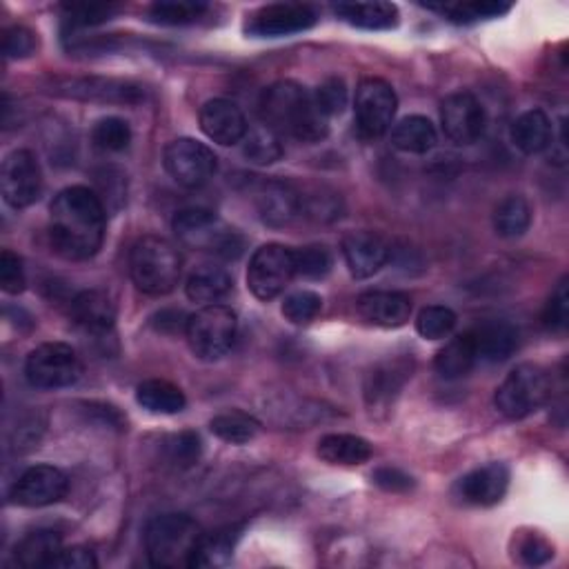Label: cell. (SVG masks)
I'll return each instance as SVG.
<instances>
[{"label": "cell", "mask_w": 569, "mask_h": 569, "mask_svg": "<svg viewBox=\"0 0 569 569\" xmlns=\"http://www.w3.org/2000/svg\"><path fill=\"white\" fill-rule=\"evenodd\" d=\"M108 212L100 196L83 185L59 191L49 210V240L70 261H87L106 238Z\"/></svg>", "instance_id": "1"}, {"label": "cell", "mask_w": 569, "mask_h": 569, "mask_svg": "<svg viewBox=\"0 0 569 569\" xmlns=\"http://www.w3.org/2000/svg\"><path fill=\"white\" fill-rule=\"evenodd\" d=\"M265 125L298 143H321L330 132V119L321 112L314 91L294 81L274 83L261 102Z\"/></svg>", "instance_id": "2"}, {"label": "cell", "mask_w": 569, "mask_h": 569, "mask_svg": "<svg viewBox=\"0 0 569 569\" xmlns=\"http://www.w3.org/2000/svg\"><path fill=\"white\" fill-rule=\"evenodd\" d=\"M202 532L187 514H163L145 530V552L153 567H191Z\"/></svg>", "instance_id": "3"}, {"label": "cell", "mask_w": 569, "mask_h": 569, "mask_svg": "<svg viewBox=\"0 0 569 569\" xmlns=\"http://www.w3.org/2000/svg\"><path fill=\"white\" fill-rule=\"evenodd\" d=\"M129 274L140 292L149 296H165L174 292L181 281V251L168 238L143 236L132 247Z\"/></svg>", "instance_id": "4"}, {"label": "cell", "mask_w": 569, "mask_h": 569, "mask_svg": "<svg viewBox=\"0 0 569 569\" xmlns=\"http://www.w3.org/2000/svg\"><path fill=\"white\" fill-rule=\"evenodd\" d=\"M174 232L183 245L200 251H210L225 261L238 258L243 253V236L227 227L214 212L202 207H189L181 210L174 219Z\"/></svg>", "instance_id": "5"}, {"label": "cell", "mask_w": 569, "mask_h": 569, "mask_svg": "<svg viewBox=\"0 0 569 569\" xmlns=\"http://www.w3.org/2000/svg\"><path fill=\"white\" fill-rule=\"evenodd\" d=\"M236 332H238L236 312L219 302L205 305L202 309H198L196 314L187 319V327H185L187 343L200 360L223 358L232 349L236 341Z\"/></svg>", "instance_id": "6"}, {"label": "cell", "mask_w": 569, "mask_h": 569, "mask_svg": "<svg viewBox=\"0 0 569 569\" xmlns=\"http://www.w3.org/2000/svg\"><path fill=\"white\" fill-rule=\"evenodd\" d=\"M552 394L549 376L534 363H523L507 374L496 389V409L509 421H521L534 413Z\"/></svg>", "instance_id": "7"}, {"label": "cell", "mask_w": 569, "mask_h": 569, "mask_svg": "<svg viewBox=\"0 0 569 569\" xmlns=\"http://www.w3.org/2000/svg\"><path fill=\"white\" fill-rule=\"evenodd\" d=\"M83 363L72 345L45 343L36 347L25 363V376L29 385L38 389H63L78 383Z\"/></svg>", "instance_id": "8"}, {"label": "cell", "mask_w": 569, "mask_h": 569, "mask_svg": "<svg viewBox=\"0 0 569 569\" xmlns=\"http://www.w3.org/2000/svg\"><path fill=\"white\" fill-rule=\"evenodd\" d=\"M396 108H398V98L389 83L381 78L360 81L356 89V102H354L358 134L368 140L381 138L392 127Z\"/></svg>", "instance_id": "9"}, {"label": "cell", "mask_w": 569, "mask_h": 569, "mask_svg": "<svg viewBox=\"0 0 569 569\" xmlns=\"http://www.w3.org/2000/svg\"><path fill=\"white\" fill-rule=\"evenodd\" d=\"M296 276L294 249L270 243L256 249L247 270V285L258 300L276 298Z\"/></svg>", "instance_id": "10"}, {"label": "cell", "mask_w": 569, "mask_h": 569, "mask_svg": "<svg viewBox=\"0 0 569 569\" xmlns=\"http://www.w3.org/2000/svg\"><path fill=\"white\" fill-rule=\"evenodd\" d=\"M168 174L187 189H198L210 183L219 170L217 153L194 140V138H176L165 147L163 157Z\"/></svg>", "instance_id": "11"}, {"label": "cell", "mask_w": 569, "mask_h": 569, "mask_svg": "<svg viewBox=\"0 0 569 569\" xmlns=\"http://www.w3.org/2000/svg\"><path fill=\"white\" fill-rule=\"evenodd\" d=\"M51 91L63 98L89 100V102H112V106H138L145 100V89L129 81L116 78H54Z\"/></svg>", "instance_id": "12"}, {"label": "cell", "mask_w": 569, "mask_h": 569, "mask_svg": "<svg viewBox=\"0 0 569 569\" xmlns=\"http://www.w3.org/2000/svg\"><path fill=\"white\" fill-rule=\"evenodd\" d=\"M0 189L3 198L14 210H25L42 194V172L29 149H16L8 153L0 170Z\"/></svg>", "instance_id": "13"}, {"label": "cell", "mask_w": 569, "mask_h": 569, "mask_svg": "<svg viewBox=\"0 0 569 569\" xmlns=\"http://www.w3.org/2000/svg\"><path fill=\"white\" fill-rule=\"evenodd\" d=\"M314 8L302 3H276L251 14L245 25V32L253 38H281L300 34L309 27H314Z\"/></svg>", "instance_id": "14"}, {"label": "cell", "mask_w": 569, "mask_h": 569, "mask_svg": "<svg viewBox=\"0 0 569 569\" xmlns=\"http://www.w3.org/2000/svg\"><path fill=\"white\" fill-rule=\"evenodd\" d=\"M441 123L452 143L472 145L485 132V110L474 94L456 91L443 100Z\"/></svg>", "instance_id": "15"}, {"label": "cell", "mask_w": 569, "mask_h": 569, "mask_svg": "<svg viewBox=\"0 0 569 569\" xmlns=\"http://www.w3.org/2000/svg\"><path fill=\"white\" fill-rule=\"evenodd\" d=\"M70 481L54 465H36L25 470L12 485L10 498L21 507H47L65 498Z\"/></svg>", "instance_id": "16"}, {"label": "cell", "mask_w": 569, "mask_h": 569, "mask_svg": "<svg viewBox=\"0 0 569 569\" xmlns=\"http://www.w3.org/2000/svg\"><path fill=\"white\" fill-rule=\"evenodd\" d=\"M411 370H413V363L407 356L381 360L379 366H374L370 370V374L366 376L363 392H366V403L372 413L387 411L394 405V400L398 398L407 379L411 376Z\"/></svg>", "instance_id": "17"}, {"label": "cell", "mask_w": 569, "mask_h": 569, "mask_svg": "<svg viewBox=\"0 0 569 569\" xmlns=\"http://www.w3.org/2000/svg\"><path fill=\"white\" fill-rule=\"evenodd\" d=\"M200 129L205 136L219 145L243 143L249 125L243 110L227 98L207 100L200 110Z\"/></svg>", "instance_id": "18"}, {"label": "cell", "mask_w": 569, "mask_h": 569, "mask_svg": "<svg viewBox=\"0 0 569 569\" xmlns=\"http://www.w3.org/2000/svg\"><path fill=\"white\" fill-rule=\"evenodd\" d=\"M343 256L354 279H370L385 268L389 245L374 232H351L343 238Z\"/></svg>", "instance_id": "19"}, {"label": "cell", "mask_w": 569, "mask_h": 569, "mask_svg": "<svg viewBox=\"0 0 569 569\" xmlns=\"http://www.w3.org/2000/svg\"><path fill=\"white\" fill-rule=\"evenodd\" d=\"M509 487V470L503 462H487L483 468L465 474L458 485L456 494L462 503L477 507H492L503 500Z\"/></svg>", "instance_id": "20"}, {"label": "cell", "mask_w": 569, "mask_h": 569, "mask_svg": "<svg viewBox=\"0 0 569 569\" xmlns=\"http://www.w3.org/2000/svg\"><path fill=\"white\" fill-rule=\"evenodd\" d=\"M256 210L270 227H287L302 214V196L283 181H268L256 191Z\"/></svg>", "instance_id": "21"}, {"label": "cell", "mask_w": 569, "mask_h": 569, "mask_svg": "<svg viewBox=\"0 0 569 569\" xmlns=\"http://www.w3.org/2000/svg\"><path fill=\"white\" fill-rule=\"evenodd\" d=\"M356 307L360 317L379 327H400L411 317V298L403 292H366Z\"/></svg>", "instance_id": "22"}, {"label": "cell", "mask_w": 569, "mask_h": 569, "mask_svg": "<svg viewBox=\"0 0 569 569\" xmlns=\"http://www.w3.org/2000/svg\"><path fill=\"white\" fill-rule=\"evenodd\" d=\"M72 319L89 334H106L116 323V305L100 289H85L72 298Z\"/></svg>", "instance_id": "23"}, {"label": "cell", "mask_w": 569, "mask_h": 569, "mask_svg": "<svg viewBox=\"0 0 569 569\" xmlns=\"http://www.w3.org/2000/svg\"><path fill=\"white\" fill-rule=\"evenodd\" d=\"M472 338L479 360H485V363H503L519 347V332L505 321H490L479 325L472 330Z\"/></svg>", "instance_id": "24"}, {"label": "cell", "mask_w": 569, "mask_h": 569, "mask_svg": "<svg viewBox=\"0 0 569 569\" xmlns=\"http://www.w3.org/2000/svg\"><path fill=\"white\" fill-rule=\"evenodd\" d=\"M63 536L54 530H36L27 534L18 545H16V562L25 569H45L54 567L57 558L63 552Z\"/></svg>", "instance_id": "25"}, {"label": "cell", "mask_w": 569, "mask_h": 569, "mask_svg": "<svg viewBox=\"0 0 569 569\" xmlns=\"http://www.w3.org/2000/svg\"><path fill=\"white\" fill-rule=\"evenodd\" d=\"M477 363H479V356H477V345H474L472 332H465V334L452 338L438 351V356L434 360V368L441 379L456 381V379L468 376Z\"/></svg>", "instance_id": "26"}, {"label": "cell", "mask_w": 569, "mask_h": 569, "mask_svg": "<svg viewBox=\"0 0 569 569\" xmlns=\"http://www.w3.org/2000/svg\"><path fill=\"white\" fill-rule=\"evenodd\" d=\"M511 140L523 153H528V157L545 151L554 140V127L549 116L541 110H530L521 114L511 125Z\"/></svg>", "instance_id": "27"}, {"label": "cell", "mask_w": 569, "mask_h": 569, "mask_svg": "<svg viewBox=\"0 0 569 569\" xmlns=\"http://www.w3.org/2000/svg\"><path fill=\"white\" fill-rule=\"evenodd\" d=\"M232 276L219 265L196 268L185 285L187 298L200 305H217L232 292Z\"/></svg>", "instance_id": "28"}, {"label": "cell", "mask_w": 569, "mask_h": 569, "mask_svg": "<svg viewBox=\"0 0 569 569\" xmlns=\"http://www.w3.org/2000/svg\"><path fill=\"white\" fill-rule=\"evenodd\" d=\"M319 456L330 465L354 468L372 458V445L354 434H327L319 441Z\"/></svg>", "instance_id": "29"}, {"label": "cell", "mask_w": 569, "mask_h": 569, "mask_svg": "<svg viewBox=\"0 0 569 569\" xmlns=\"http://www.w3.org/2000/svg\"><path fill=\"white\" fill-rule=\"evenodd\" d=\"M334 12L349 25L360 29H392L398 25V10L392 3H341Z\"/></svg>", "instance_id": "30"}, {"label": "cell", "mask_w": 569, "mask_h": 569, "mask_svg": "<svg viewBox=\"0 0 569 569\" xmlns=\"http://www.w3.org/2000/svg\"><path fill=\"white\" fill-rule=\"evenodd\" d=\"M532 225V207L525 196L509 194L494 210V230L503 238H521Z\"/></svg>", "instance_id": "31"}, {"label": "cell", "mask_w": 569, "mask_h": 569, "mask_svg": "<svg viewBox=\"0 0 569 569\" xmlns=\"http://www.w3.org/2000/svg\"><path fill=\"white\" fill-rule=\"evenodd\" d=\"M136 400L143 409L151 413H178L185 409L187 398L183 389L170 381L151 379L138 385Z\"/></svg>", "instance_id": "32"}, {"label": "cell", "mask_w": 569, "mask_h": 569, "mask_svg": "<svg viewBox=\"0 0 569 569\" xmlns=\"http://www.w3.org/2000/svg\"><path fill=\"white\" fill-rule=\"evenodd\" d=\"M392 143L405 153H428L436 145V127L425 116H407L394 125Z\"/></svg>", "instance_id": "33"}, {"label": "cell", "mask_w": 569, "mask_h": 569, "mask_svg": "<svg viewBox=\"0 0 569 569\" xmlns=\"http://www.w3.org/2000/svg\"><path fill=\"white\" fill-rule=\"evenodd\" d=\"M243 153L247 161L256 165H272L283 157L281 136L268 125L249 127L243 138Z\"/></svg>", "instance_id": "34"}, {"label": "cell", "mask_w": 569, "mask_h": 569, "mask_svg": "<svg viewBox=\"0 0 569 569\" xmlns=\"http://www.w3.org/2000/svg\"><path fill=\"white\" fill-rule=\"evenodd\" d=\"M210 430L214 436H219L230 445H245L256 438L258 430H261V423L245 411H225L212 419Z\"/></svg>", "instance_id": "35"}, {"label": "cell", "mask_w": 569, "mask_h": 569, "mask_svg": "<svg viewBox=\"0 0 569 569\" xmlns=\"http://www.w3.org/2000/svg\"><path fill=\"white\" fill-rule=\"evenodd\" d=\"M238 530L236 528H227V530H219L212 536H202L194 556L191 567H219L225 565L232 554H234V545L238 541Z\"/></svg>", "instance_id": "36"}, {"label": "cell", "mask_w": 569, "mask_h": 569, "mask_svg": "<svg viewBox=\"0 0 569 569\" xmlns=\"http://www.w3.org/2000/svg\"><path fill=\"white\" fill-rule=\"evenodd\" d=\"M430 10L441 12L452 23H477L487 18H498L509 12L505 3H490V0H474V3H445V5H430Z\"/></svg>", "instance_id": "37"}, {"label": "cell", "mask_w": 569, "mask_h": 569, "mask_svg": "<svg viewBox=\"0 0 569 569\" xmlns=\"http://www.w3.org/2000/svg\"><path fill=\"white\" fill-rule=\"evenodd\" d=\"M207 12L205 3H189V0H163L149 8V18L159 25H189Z\"/></svg>", "instance_id": "38"}, {"label": "cell", "mask_w": 569, "mask_h": 569, "mask_svg": "<svg viewBox=\"0 0 569 569\" xmlns=\"http://www.w3.org/2000/svg\"><path fill=\"white\" fill-rule=\"evenodd\" d=\"M332 253L327 247L309 245L302 249H294V270L296 276L307 281H321L332 272Z\"/></svg>", "instance_id": "39"}, {"label": "cell", "mask_w": 569, "mask_h": 569, "mask_svg": "<svg viewBox=\"0 0 569 569\" xmlns=\"http://www.w3.org/2000/svg\"><path fill=\"white\" fill-rule=\"evenodd\" d=\"M91 140L102 151H125L132 143V127L123 119L108 116L94 125Z\"/></svg>", "instance_id": "40"}, {"label": "cell", "mask_w": 569, "mask_h": 569, "mask_svg": "<svg viewBox=\"0 0 569 569\" xmlns=\"http://www.w3.org/2000/svg\"><path fill=\"white\" fill-rule=\"evenodd\" d=\"M323 309V298L317 292L300 289L283 300V317L292 325H309Z\"/></svg>", "instance_id": "41"}, {"label": "cell", "mask_w": 569, "mask_h": 569, "mask_svg": "<svg viewBox=\"0 0 569 569\" xmlns=\"http://www.w3.org/2000/svg\"><path fill=\"white\" fill-rule=\"evenodd\" d=\"M456 327V314L445 305H430L421 309L417 319V330L425 341L447 338Z\"/></svg>", "instance_id": "42"}, {"label": "cell", "mask_w": 569, "mask_h": 569, "mask_svg": "<svg viewBox=\"0 0 569 569\" xmlns=\"http://www.w3.org/2000/svg\"><path fill=\"white\" fill-rule=\"evenodd\" d=\"M165 460L176 470H187L194 462H198L202 443L196 432H181L165 441Z\"/></svg>", "instance_id": "43"}, {"label": "cell", "mask_w": 569, "mask_h": 569, "mask_svg": "<svg viewBox=\"0 0 569 569\" xmlns=\"http://www.w3.org/2000/svg\"><path fill=\"white\" fill-rule=\"evenodd\" d=\"M314 100L317 106L321 108V112L330 119L336 116L345 110L347 106V87L341 78H327L317 91H314Z\"/></svg>", "instance_id": "44"}, {"label": "cell", "mask_w": 569, "mask_h": 569, "mask_svg": "<svg viewBox=\"0 0 569 569\" xmlns=\"http://www.w3.org/2000/svg\"><path fill=\"white\" fill-rule=\"evenodd\" d=\"M567 319H569V294H567V279H562L552 298L547 300V307H545V314H543V321L549 330H565L567 327Z\"/></svg>", "instance_id": "45"}, {"label": "cell", "mask_w": 569, "mask_h": 569, "mask_svg": "<svg viewBox=\"0 0 569 569\" xmlns=\"http://www.w3.org/2000/svg\"><path fill=\"white\" fill-rule=\"evenodd\" d=\"M0 287L8 294H21L25 289L23 261L10 249L0 253Z\"/></svg>", "instance_id": "46"}, {"label": "cell", "mask_w": 569, "mask_h": 569, "mask_svg": "<svg viewBox=\"0 0 569 569\" xmlns=\"http://www.w3.org/2000/svg\"><path fill=\"white\" fill-rule=\"evenodd\" d=\"M38 47L36 34L27 27H12L5 32L3 38V51L8 59H27L32 57Z\"/></svg>", "instance_id": "47"}, {"label": "cell", "mask_w": 569, "mask_h": 569, "mask_svg": "<svg viewBox=\"0 0 569 569\" xmlns=\"http://www.w3.org/2000/svg\"><path fill=\"white\" fill-rule=\"evenodd\" d=\"M116 12V5H72L67 8V23L72 27H91L110 21Z\"/></svg>", "instance_id": "48"}, {"label": "cell", "mask_w": 569, "mask_h": 569, "mask_svg": "<svg viewBox=\"0 0 569 569\" xmlns=\"http://www.w3.org/2000/svg\"><path fill=\"white\" fill-rule=\"evenodd\" d=\"M302 212H307V217H312L317 221H334L341 217L338 198H336V194L302 196Z\"/></svg>", "instance_id": "49"}, {"label": "cell", "mask_w": 569, "mask_h": 569, "mask_svg": "<svg viewBox=\"0 0 569 569\" xmlns=\"http://www.w3.org/2000/svg\"><path fill=\"white\" fill-rule=\"evenodd\" d=\"M516 552H519V558L525 562V565H543L547 562L552 556H554V547L547 539H543L541 534H528L521 539L519 547H516Z\"/></svg>", "instance_id": "50"}, {"label": "cell", "mask_w": 569, "mask_h": 569, "mask_svg": "<svg viewBox=\"0 0 569 569\" xmlns=\"http://www.w3.org/2000/svg\"><path fill=\"white\" fill-rule=\"evenodd\" d=\"M372 479L381 490L392 492V494H403V492H409L413 487V479L398 468H379L372 474Z\"/></svg>", "instance_id": "51"}, {"label": "cell", "mask_w": 569, "mask_h": 569, "mask_svg": "<svg viewBox=\"0 0 569 569\" xmlns=\"http://www.w3.org/2000/svg\"><path fill=\"white\" fill-rule=\"evenodd\" d=\"M54 567H61V569H96L98 560H96V556L89 547L74 545V547H65L61 552Z\"/></svg>", "instance_id": "52"}]
</instances>
